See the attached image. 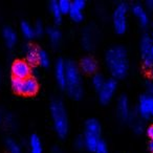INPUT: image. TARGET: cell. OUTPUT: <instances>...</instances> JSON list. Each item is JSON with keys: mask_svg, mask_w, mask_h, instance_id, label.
Here are the masks:
<instances>
[{"mask_svg": "<svg viewBox=\"0 0 153 153\" xmlns=\"http://www.w3.org/2000/svg\"><path fill=\"white\" fill-rule=\"evenodd\" d=\"M107 67L113 78L121 79L127 74L129 69V60H128L127 51L122 45H113L105 55Z\"/></svg>", "mask_w": 153, "mask_h": 153, "instance_id": "1", "label": "cell"}, {"mask_svg": "<svg viewBox=\"0 0 153 153\" xmlns=\"http://www.w3.org/2000/svg\"><path fill=\"white\" fill-rule=\"evenodd\" d=\"M65 88L74 99H80L83 94V84L80 66L72 60L66 61Z\"/></svg>", "mask_w": 153, "mask_h": 153, "instance_id": "2", "label": "cell"}, {"mask_svg": "<svg viewBox=\"0 0 153 153\" xmlns=\"http://www.w3.org/2000/svg\"><path fill=\"white\" fill-rule=\"evenodd\" d=\"M51 114L53 119V128L60 137L67 135L69 130V121H68L67 111L63 102L60 99H53L51 103Z\"/></svg>", "mask_w": 153, "mask_h": 153, "instance_id": "3", "label": "cell"}, {"mask_svg": "<svg viewBox=\"0 0 153 153\" xmlns=\"http://www.w3.org/2000/svg\"><path fill=\"white\" fill-rule=\"evenodd\" d=\"M11 85L14 91H16L17 94H26V96L35 94L39 87L38 81L35 76H28L25 79H19L13 76L11 80Z\"/></svg>", "mask_w": 153, "mask_h": 153, "instance_id": "4", "label": "cell"}, {"mask_svg": "<svg viewBox=\"0 0 153 153\" xmlns=\"http://www.w3.org/2000/svg\"><path fill=\"white\" fill-rule=\"evenodd\" d=\"M129 11V5L126 2H120L115 7L112 14V23L115 32L117 34H124L127 30L128 20L127 14Z\"/></svg>", "mask_w": 153, "mask_h": 153, "instance_id": "5", "label": "cell"}, {"mask_svg": "<svg viewBox=\"0 0 153 153\" xmlns=\"http://www.w3.org/2000/svg\"><path fill=\"white\" fill-rule=\"evenodd\" d=\"M153 45V40L150 36L144 35L140 39V53H142L143 64L146 68H153V57L151 55V47Z\"/></svg>", "mask_w": 153, "mask_h": 153, "instance_id": "6", "label": "cell"}, {"mask_svg": "<svg viewBox=\"0 0 153 153\" xmlns=\"http://www.w3.org/2000/svg\"><path fill=\"white\" fill-rule=\"evenodd\" d=\"M117 87V82L114 78H109L105 81L104 85L99 90V100L103 104H107L110 102L112 97L114 96V92Z\"/></svg>", "mask_w": 153, "mask_h": 153, "instance_id": "7", "label": "cell"}, {"mask_svg": "<svg viewBox=\"0 0 153 153\" xmlns=\"http://www.w3.org/2000/svg\"><path fill=\"white\" fill-rule=\"evenodd\" d=\"M32 66L26 60H16L12 64V74L15 78L25 79L30 76Z\"/></svg>", "mask_w": 153, "mask_h": 153, "instance_id": "8", "label": "cell"}, {"mask_svg": "<svg viewBox=\"0 0 153 153\" xmlns=\"http://www.w3.org/2000/svg\"><path fill=\"white\" fill-rule=\"evenodd\" d=\"M117 110L119 117L122 121L126 122L129 121L131 119V110H130V104L129 100L126 96H121L117 99Z\"/></svg>", "mask_w": 153, "mask_h": 153, "instance_id": "9", "label": "cell"}, {"mask_svg": "<svg viewBox=\"0 0 153 153\" xmlns=\"http://www.w3.org/2000/svg\"><path fill=\"white\" fill-rule=\"evenodd\" d=\"M131 11L133 15L137 18L138 22L143 27H146V26L149 25L150 18H149L148 12L146 11L144 5H142L140 3H133L131 7Z\"/></svg>", "mask_w": 153, "mask_h": 153, "instance_id": "10", "label": "cell"}, {"mask_svg": "<svg viewBox=\"0 0 153 153\" xmlns=\"http://www.w3.org/2000/svg\"><path fill=\"white\" fill-rule=\"evenodd\" d=\"M86 5L85 0H74L71 1V7L69 11V16L72 20L79 22L83 19V10Z\"/></svg>", "mask_w": 153, "mask_h": 153, "instance_id": "11", "label": "cell"}, {"mask_svg": "<svg viewBox=\"0 0 153 153\" xmlns=\"http://www.w3.org/2000/svg\"><path fill=\"white\" fill-rule=\"evenodd\" d=\"M55 76L60 87H65L66 83V62L63 59H58L55 63Z\"/></svg>", "mask_w": 153, "mask_h": 153, "instance_id": "12", "label": "cell"}, {"mask_svg": "<svg viewBox=\"0 0 153 153\" xmlns=\"http://www.w3.org/2000/svg\"><path fill=\"white\" fill-rule=\"evenodd\" d=\"M97 40V35H96V28L94 26L88 25L83 30V35H82V43H83L84 47L87 49L94 48L96 45Z\"/></svg>", "mask_w": 153, "mask_h": 153, "instance_id": "13", "label": "cell"}, {"mask_svg": "<svg viewBox=\"0 0 153 153\" xmlns=\"http://www.w3.org/2000/svg\"><path fill=\"white\" fill-rule=\"evenodd\" d=\"M137 114L142 119H149L150 112H149V96L147 94L140 97L137 104Z\"/></svg>", "mask_w": 153, "mask_h": 153, "instance_id": "14", "label": "cell"}, {"mask_svg": "<svg viewBox=\"0 0 153 153\" xmlns=\"http://www.w3.org/2000/svg\"><path fill=\"white\" fill-rule=\"evenodd\" d=\"M2 36L3 39H4L5 44L9 47H12L16 44L17 42V33L11 26H4L2 30Z\"/></svg>", "mask_w": 153, "mask_h": 153, "instance_id": "15", "label": "cell"}, {"mask_svg": "<svg viewBox=\"0 0 153 153\" xmlns=\"http://www.w3.org/2000/svg\"><path fill=\"white\" fill-rule=\"evenodd\" d=\"M80 68L83 71L92 74L97 69V61L91 56H85V57L82 58L81 62H80Z\"/></svg>", "mask_w": 153, "mask_h": 153, "instance_id": "16", "label": "cell"}, {"mask_svg": "<svg viewBox=\"0 0 153 153\" xmlns=\"http://www.w3.org/2000/svg\"><path fill=\"white\" fill-rule=\"evenodd\" d=\"M84 138V145H85V148L89 151H94L96 150V147L98 145L99 140H101L100 135H97V134H92L89 132H85L83 135Z\"/></svg>", "mask_w": 153, "mask_h": 153, "instance_id": "17", "label": "cell"}, {"mask_svg": "<svg viewBox=\"0 0 153 153\" xmlns=\"http://www.w3.org/2000/svg\"><path fill=\"white\" fill-rule=\"evenodd\" d=\"M38 51L39 48L32 44H26L24 46V53H25L26 61L30 64L38 63Z\"/></svg>", "mask_w": 153, "mask_h": 153, "instance_id": "18", "label": "cell"}, {"mask_svg": "<svg viewBox=\"0 0 153 153\" xmlns=\"http://www.w3.org/2000/svg\"><path fill=\"white\" fill-rule=\"evenodd\" d=\"M30 153H43V146L41 140L37 134H32L28 140Z\"/></svg>", "mask_w": 153, "mask_h": 153, "instance_id": "19", "label": "cell"}, {"mask_svg": "<svg viewBox=\"0 0 153 153\" xmlns=\"http://www.w3.org/2000/svg\"><path fill=\"white\" fill-rule=\"evenodd\" d=\"M85 132H89L92 134L100 135L101 133V124L97 119H88L85 123Z\"/></svg>", "mask_w": 153, "mask_h": 153, "instance_id": "20", "label": "cell"}, {"mask_svg": "<svg viewBox=\"0 0 153 153\" xmlns=\"http://www.w3.org/2000/svg\"><path fill=\"white\" fill-rule=\"evenodd\" d=\"M46 33L48 35L49 39L51 41V44L53 45H58L59 42L61 41L62 38V33L57 26H48L46 28Z\"/></svg>", "mask_w": 153, "mask_h": 153, "instance_id": "21", "label": "cell"}, {"mask_svg": "<svg viewBox=\"0 0 153 153\" xmlns=\"http://www.w3.org/2000/svg\"><path fill=\"white\" fill-rule=\"evenodd\" d=\"M48 7H49V11H51V14H53L55 21L57 22V23H59V22L62 20V15H63V14H62L61 10H60L57 0H51L48 4Z\"/></svg>", "mask_w": 153, "mask_h": 153, "instance_id": "22", "label": "cell"}, {"mask_svg": "<svg viewBox=\"0 0 153 153\" xmlns=\"http://www.w3.org/2000/svg\"><path fill=\"white\" fill-rule=\"evenodd\" d=\"M20 30H21V33L25 38L27 39H32L33 37H35V32H34V26L30 23V22L25 21H21L20 23Z\"/></svg>", "mask_w": 153, "mask_h": 153, "instance_id": "23", "label": "cell"}, {"mask_svg": "<svg viewBox=\"0 0 153 153\" xmlns=\"http://www.w3.org/2000/svg\"><path fill=\"white\" fill-rule=\"evenodd\" d=\"M38 63L40 64V65L44 66V67L48 66L49 63H51L49 55L47 53L46 51H44V49H42V48H39V51H38Z\"/></svg>", "mask_w": 153, "mask_h": 153, "instance_id": "24", "label": "cell"}, {"mask_svg": "<svg viewBox=\"0 0 153 153\" xmlns=\"http://www.w3.org/2000/svg\"><path fill=\"white\" fill-rule=\"evenodd\" d=\"M7 146L10 153H22V149L20 147V145L16 140H14L13 138H7Z\"/></svg>", "mask_w": 153, "mask_h": 153, "instance_id": "25", "label": "cell"}, {"mask_svg": "<svg viewBox=\"0 0 153 153\" xmlns=\"http://www.w3.org/2000/svg\"><path fill=\"white\" fill-rule=\"evenodd\" d=\"M105 81H106V80L104 79V76H103L101 74H94V76H92V80H91L92 85H94V87L96 88V89L98 90V91L101 89V87H102V86L104 85Z\"/></svg>", "mask_w": 153, "mask_h": 153, "instance_id": "26", "label": "cell"}, {"mask_svg": "<svg viewBox=\"0 0 153 153\" xmlns=\"http://www.w3.org/2000/svg\"><path fill=\"white\" fill-rule=\"evenodd\" d=\"M140 115L137 114V117H134L132 120V127H133V130L136 132V133H140V132L144 130V124L142 123V121L140 120Z\"/></svg>", "mask_w": 153, "mask_h": 153, "instance_id": "27", "label": "cell"}, {"mask_svg": "<svg viewBox=\"0 0 153 153\" xmlns=\"http://www.w3.org/2000/svg\"><path fill=\"white\" fill-rule=\"evenodd\" d=\"M58 4H59V7L61 10L62 14L69 13L70 7H71V1H69V0H59Z\"/></svg>", "mask_w": 153, "mask_h": 153, "instance_id": "28", "label": "cell"}, {"mask_svg": "<svg viewBox=\"0 0 153 153\" xmlns=\"http://www.w3.org/2000/svg\"><path fill=\"white\" fill-rule=\"evenodd\" d=\"M94 152L96 153H108V147H107V144L105 143V140H99Z\"/></svg>", "mask_w": 153, "mask_h": 153, "instance_id": "29", "label": "cell"}, {"mask_svg": "<svg viewBox=\"0 0 153 153\" xmlns=\"http://www.w3.org/2000/svg\"><path fill=\"white\" fill-rule=\"evenodd\" d=\"M34 32H35V36H41L44 33V26H43L42 22L37 21L34 24Z\"/></svg>", "mask_w": 153, "mask_h": 153, "instance_id": "30", "label": "cell"}, {"mask_svg": "<svg viewBox=\"0 0 153 153\" xmlns=\"http://www.w3.org/2000/svg\"><path fill=\"white\" fill-rule=\"evenodd\" d=\"M146 90L148 96L153 97V81H147L146 82Z\"/></svg>", "mask_w": 153, "mask_h": 153, "instance_id": "31", "label": "cell"}, {"mask_svg": "<svg viewBox=\"0 0 153 153\" xmlns=\"http://www.w3.org/2000/svg\"><path fill=\"white\" fill-rule=\"evenodd\" d=\"M74 146L76 147V148H83V147H85V145H84V138L83 136H79V137H76V140H74Z\"/></svg>", "mask_w": 153, "mask_h": 153, "instance_id": "32", "label": "cell"}, {"mask_svg": "<svg viewBox=\"0 0 153 153\" xmlns=\"http://www.w3.org/2000/svg\"><path fill=\"white\" fill-rule=\"evenodd\" d=\"M149 112H150V117L153 119V97L149 96Z\"/></svg>", "mask_w": 153, "mask_h": 153, "instance_id": "33", "label": "cell"}, {"mask_svg": "<svg viewBox=\"0 0 153 153\" xmlns=\"http://www.w3.org/2000/svg\"><path fill=\"white\" fill-rule=\"evenodd\" d=\"M146 133L149 136V138L151 140V142H153V125H150L146 129Z\"/></svg>", "mask_w": 153, "mask_h": 153, "instance_id": "34", "label": "cell"}, {"mask_svg": "<svg viewBox=\"0 0 153 153\" xmlns=\"http://www.w3.org/2000/svg\"><path fill=\"white\" fill-rule=\"evenodd\" d=\"M145 7L149 10V11H153V0H147L145 2Z\"/></svg>", "mask_w": 153, "mask_h": 153, "instance_id": "35", "label": "cell"}, {"mask_svg": "<svg viewBox=\"0 0 153 153\" xmlns=\"http://www.w3.org/2000/svg\"><path fill=\"white\" fill-rule=\"evenodd\" d=\"M51 153H62V152H61V149H60L59 147L55 146V147H53V149H51Z\"/></svg>", "mask_w": 153, "mask_h": 153, "instance_id": "36", "label": "cell"}, {"mask_svg": "<svg viewBox=\"0 0 153 153\" xmlns=\"http://www.w3.org/2000/svg\"><path fill=\"white\" fill-rule=\"evenodd\" d=\"M149 149H150L151 153H153V142H150V144H149Z\"/></svg>", "mask_w": 153, "mask_h": 153, "instance_id": "37", "label": "cell"}, {"mask_svg": "<svg viewBox=\"0 0 153 153\" xmlns=\"http://www.w3.org/2000/svg\"><path fill=\"white\" fill-rule=\"evenodd\" d=\"M1 121H2V114H1V112H0V123H1Z\"/></svg>", "mask_w": 153, "mask_h": 153, "instance_id": "38", "label": "cell"}, {"mask_svg": "<svg viewBox=\"0 0 153 153\" xmlns=\"http://www.w3.org/2000/svg\"><path fill=\"white\" fill-rule=\"evenodd\" d=\"M151 55H152V57H153V45H152V47H151Z\"/></svg>", "mask_w": 153, "mask_h": 153, "instance_id": "39", "label": "cell"}, {"mask_svg": "<svg viewBox=\"0 0 153 153\" xmlns=\"http://www.w3.org/2000/svg\"><path fill=\"white\" fill-rule=\"evenodd\" d=\"M151 70H152V71H151V74H152V81H153V68Z\"/></svg>", "mask_w": 153, "mask_h": 153, "instance_id": "40", "label": "cell"}, {"mask_svg": "<svg viewBox=\"0 0 153 153\" xmlns=\"http://www.w3.org/2000/svg\"><path fill=\"white\" fill-rule=\"evenodd\" d=\"M151 38H152V40H153V32H152V37H151Z\"/></svg>", "mask_w": 153, "mask_h": 153, "instance_id": "41", "label": "cell"}]
</instances>
